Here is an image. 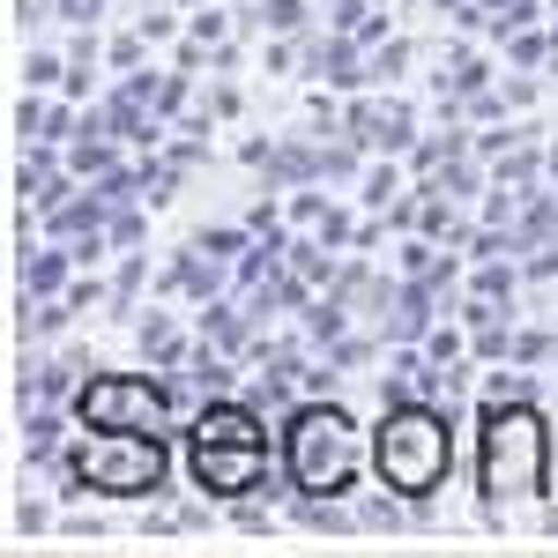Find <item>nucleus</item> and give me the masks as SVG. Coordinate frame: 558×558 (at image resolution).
<instances>
[{
	"label": "nucleus",
	"instance_id": "obj_7",
	"mask_svg": "<svg viewBox=\"0 0 558 558\" xmlns=\"http://www.w3.org/2000/svg\"><path fill=\"white\" fill-rule=\"evenodd\" d=\"M68 268H75V254H68V246H23V291H31V299L68 291Z\"/></svg>",
	"mask_w": 558,
	"mask_h": 558
},
{
	"label": "nucleus",
	"instance_id": "obj_3",
	"mask_svg": "<svg viewBox=\"0 0 558 558\" xmlns=\"http://www.w3.org/2000/svg\"><path fill=\"white\" fill-rule=\"evenodd\" d=\"M373 476L387 492H402L417 514H432V499L454 476V410L439 395H402L387 402L373 425Z\"/></svg>",
	"mask_w": 558,
	"mask_h": 558
},
{
	"label": "nucleus",
	"instance_id": "obj_13",
	"mask_svg": "<svg viewBox=\"0 0 558 558\" xmlns=\"http://www.w3.org/2000/svg\"><path fill=\"white\" fill-rule=\"evenodd\" d=\"M38 529H52V507L45 499H23L15 507V536H38Z\"/></svg>",
	"mask_w": 558,
	"mask_h": 558
},
{
	"label": "nucleus",
	"instance_id": "obj_12",
	"mask_svg": "<svg viewBox=\"0 0 558 558\" xmlns=\"http://www.w3.org/2000/svg\"><path fill=\"white\" fill-rule=\"evenodd\" d=\"M60 68H68V60H52V52H31L23 83H31V89H52V83H60Z\"/></svg>",
	"mask_w": 558,
	"mask_h": 558
},
{
	"label": "nucleus",
	"instance_id": "obj_1",
	"mask_svg": "<svg viewBox=\"0 0 558 558\" xmlns=\"http://www.w3.org/2000/svg\"><path fill=\"white\" fill-rule=\"evenodd\" d=\"M551 454H558V432L544 425L536 395L484 402V417H476V492H484L492 529H558V514L544 507Z\"/></svg>",
	"mask_w": 558,
	"mask_h": 558
},
{
	"label": "nucleus",
	"instance_id": "obj_10",
	"mask_svg": "<svg viewBox=\"0 0 558 558\" xmlns=\"http://www.w3.org/2000/svg\"><path fill=\"white\" fill-rule=\"evenodd\" d=\"M231 521H239V529H260V536H268V529H276V507L246 492V499H231Z\"/></svg>",
	"mask_w": 558,
	"mask_h": 558
},
{
	"label": "nucleus",
	"instance_id": "obj_11",
	"mask_svg": "<svg viewBox=\"0 0 558 558\" xmlns=\"http://www.w3.org/2000/svg\"><path fill=\"white\" fill-rule=\"evenodd\" d=\"M15 134H23V142L52 134V128H45V105H38V97H15Z\"/></svg>",
	"mask_w": 558,
	"mask_h": 558
},
{
	"label": "nucleus",
	"instance_id": "obj_6",
	"mask_svg": "<svg viewBox=\"0 0 558 558\" xmlns=\"http://www.w3.org/2000/svg\"><path fill=\"white\" fill-rule=\"evenodd\" d=\"M186 476L209 492V499H246V492H283L291 476L268 462V447H246V439H186Z\"/></svg>",
	"mask_w": 558,
	"mask_h": 558
},
{
	"label": "nucleus",
	"instance_id": "obj_15",
	"mask_svg": "<svg viewBox=\"0 0 558 558\" xmlns=\"http://www.w3.org/2000/svg\"><path fill=\"white\" fill-rule=\"evenodd\" d=\"M134 31H142V38H172V31H179V15H172V8H149V15H142Z\"/></svg>",
	"mask_w": 558,
	"mask_h": 558
},
{
	"label": "nucleus",
	"instance_id": "obj_9",
	"mask_svg": "<svg viewBox=\"0 0 558 558\" xmlns=\"http://www.w3.org/2000/svg\"><path fill=\"white\" fill-rule=\"evenodd\" d=\"M544 357H558V336H551V328H529V336H514V365L544 373Z\"/></svg>",
	"mask_w": 558,
	"mask_h": 558
},
{
	"label": "nucleus",
	"instance_id": "obj_8",
	"mask_svg": "<svg viewBox=\"0 0 558 558\" xmlns=\"http://www.w3.org/2000/svg\"><path fill=\"white\" fill-rule=\"evenodd\" d=\"M357 194H365V209H395V202H402V172H395V165H373Z\"/></svg>",
	"mask_w": 558,
	"mask_h": 558
},
{
	"label": "nucleus",
	"instance_id": "obj_5",
	"mask_svg": "<svg viewBox=\"0 0 558 558\" xmlns=\"http://www.w3.org/2000/svg\"><path fill=\"white\" fill-rule=\"evenodd\" d=\"M75 425L179 432V387L165 373H89L83 395H75Z\"/></svg>",
	"mask_w": 558,
	"mask_h": 558
},
{
	"label": "nucleus",
	"instance_id": "obj_2",
	"mask_svg": "<svg viewBox=\"0 0 558 558\" xmlns=\"http://www.w3.org/2000/svg\"><path fill=\"white\" fill-rule=\"evenodd\" d=\"M373 470V439L336 395H305L283 410V476L305 499H357Z\"/></svg>",
	"mask_w": 558,
	"mask_h": 558
},
{
	"label": "nucleus",
	"instance_id": "obj_14",
	"mask_svg": "<svg viewBox=\"0 0 558 558\" xmlns=\"http://www.w3.org/2000/svg\"><path fill=\"white\" fill-rule=\"evenodd\" d=\"M202 112H209V120H239V89H231V83H216L209 97H202Z\"/></svg>",
	"mask_w": 558,
	"mask_h": 558
},
{
	"label": "nucleus",
	"instance_id": "obj_4",
	"mask_svg": "<svg viewBox=\"0 0 558 558\" xmlns=\"http://www.w3.org/2000/svg\"><path fill=\"white\" fill-rule=\"evenodd\" d=\"M172 432H112L75 425L68 439V484L60 492H97V499H157L172 476Z\"/></svg>",
	"mask_w": 558,
	"mask_h": 558
}]
</instances>
